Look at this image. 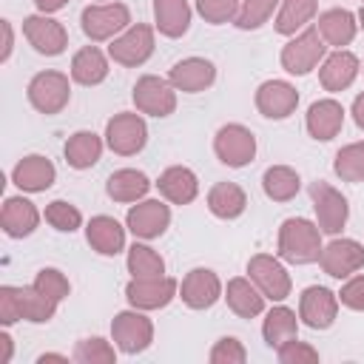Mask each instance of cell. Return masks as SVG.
I'll list each match as a JSON object with an SVG mask.
<instances>
[{
	"label": "cell",
	"mask_w": 364,
	"mask_h": 364,
	"mask_svg": "<svg viewBox=\"0 0 364 364\" xmlns=\"http://www.w3.org/2000/svg\"><path fill=\"white\" fill-rule=\"evenodd\" d=\"M57 310V301L31 287H0V318L3 324H11L17 318L28 321H48Z\"/></svg>",
	"instance_id": "obj_1"
},
{
	"label": "cell",
	"mask_w": 364,
	"mask_h": 364,
	"mask_svg": "<svg viewBox=\"0 0 364 364\" xmlns=\"http://www.w3.org/2000/svg\"><path fill=\"white\" fill-rule=\"evenodd\" d=\"M279 253L293 264H310L321 256L318 228L307 219H287L279 230Z\"/></svg>",
	"instance_id": "obj_2"
},
{
	"label": "cell",
	"mask_w": 364,
	"mask_h": 364,
	"mask_svg": "<svg viewBox=\"0 0 364 364\" xmlns=\"http://www.w3.org/2000/svg\"><path fill=\"white\" fill-rule=\"evenodd\" d=\"M324 48L327 46H324V37L318 34V28H307L282 48V65L290 74H307L324 57Z\"/></svg>",
	"instance_id": "obj_3"
},
{
	"label": "cell",
	"mask_w": 364,
	"mask_h": 364,
	"mask_svg": "<svg viewBox=\"0 0 364 364\" xmlns=\"http://www.w3.org/2000/svg\"><path fill=\"white\" fill-rule=\"evenodd\" d=\"M310 199H313V208L318 216V230L338 233L347 222V199L321 179L310 185Z\"/></svg>",
	"instance_id": "obj_4"
},
{
	"label": "cell",
	"mask_w": 364,
	"mask_h": 364,
	"mask_svg": "<svg viewBox=\"0 0 364 364\" xmlns=\"http://www.w3.org/2000/svg\"><path fill=\"white\" fill-rule=\"evenodd\" d=\"M28 100L43 114H57L68 102V77L60 71H43L28 82Z\"/></svg>",
	"instance_id": "obj_5"
},
{
	"label": "cell",
	"mask_w": 364,
	"mask_h": 364,
	"mask_svg": "<svg viewBox=\"0 0 364 364\" xmlns=\"http://www.w3.org/2000/svg\"><path fill=\"white\" fill-rule=\"evenodd\" d=\"M213 148H216V154H219V159H222L225 165L242 168V165H247V162L253 159V154H256V139H253V134H250L245 125H236V122H233V125L219 128Z\"/></svg>",
	"instance_id": "obj_6"
},
{
	"label": "cell",
	"mask_w": 364,
	"mask_h": 364,
	"mask_svg": "<svg viewBox=\"0 0 364 364\" xmlns=\"http://www.w3.org/2000/svg\"><path fill=\"white\" fill-rule=\"evenodd\" d=\"M247 273H250V279L256 282V287L262 290L264 299H273V301L287 299V293H290V276H287V270L273 256H264V253L253 256L247 262Z\"/></svg>",
	"instance_id": "obj_7"
},
{
	"label": "cell",
	"mask_w": 364,
	"mask_h": 364,
	"mask_svg": "<svg viewBox=\"0 0 364 364\" xmlns=\"http://www.w3.org/2000/svg\"><path fill=\"white\" fill-rule=\"evenodd\" d=\"M105 136L117 154L131 156V154L142 151V145L148 139V128H145L142 117H136V114H117L114 119H108Z\"/></svg>",
	"instance_id": "obj_8"
},
{
	"label": "cell",
	"mask_w": 364,
	"mask_h": 364,
	"mask_svg": "<svg viewBox=\"0 0 364 364\" xmlns=\"http://www.w3.org/2000/svg\"><path fill=\"white\" fill-rule=\"evenodd\" d=\"M318 262L327 276L341 279V276H350L358 267H364V247L355 239H333L327 247H321Z\"/></svg>",
	"instance_id": "obj_9"
},
{
	"label": "cell",
	"mask_w": 364,
	"mask_h": 364,
	"mask_svg": "<svg viewBox=\"0 0 364 364\" xmlns=\"http://www.w3.org/2000/svg\"><path fill=\"white\" fill-rule=\"evenodd\" d=\"M128 26V9L122 3H105V6H88L82 11V31L91 40H108L119 28Z\"/></svg>",
	"instance_id": "obj_10"
},
{
	"label": "cell",
	"mask_w": 364,
	"mask_h": 364,
	"mask_svg": "<svg viewBox=\"0 0 364 364\" xmlns=\"http://www.w3.org/2000/svg\"><path fill=\"white\" fill-rule=\"evenodd\" d=\"M299 313H301V318H304L307 327L324 330V327L333 324V318H336V313H338V299H336L333 290L313 284V287H307V290L301 293Z\"/></svg>",
	"instance_id": "obj_11"
},
{
	"label": "cell",
	"mask_w": 364,
	"mask_h": 364,
	"mask_svg": "<svg viewBox=\"0 0 364 364\" xmlns=\"http://www.w3.org/2000/svg\"><path fill=\"white\" fill-rule=\"evenodd\" d=\"M111 57L117 60V63H122V65H139V63H145L148 57H151V51H154V31L148 28V26H131L122 37H117L114 43H111Z\"/></svg>",
	"instance_id": "obj_12"
},
{
	"label": "cell",
	"mask_w": 364,
	"mask_h": 364,
	"mask_svg": "<svg viewBox=\"0 0 364 364\" xmlns=\"http://www.w3.org/2000/svg\"><path fill=\"white\" fill-rule=\"evenodd\" d=\"M134 102L139 111H145L151 117H168L176 108L173 88L159 77H142L134 88Z\"/></svg>",
	"instance_id": "obj_13"
},
{
	"label": "cell",
	"mask_w": 364,
	"mask_h": 364,
	"mask_svg": "<svg viewBox=\"0 0 364 364\" xmlns=\"http://www.w3.org/2000/svg\"><path fill=\"white\" fill-rule=\"evenodd\" d=\"M296 102H299V94H296V88H293L290 82H284V80H267V82H262L259 91H256V108H259L264 117H270V119H282V117L293 114Z\"/></svg>",
	"instance_id": "obj_14"
},
{
	"label": "cell",
	"mask_w": 364,
	"mask_h": 364,
	"mask_svg": "<svg viewBox=\"0 0 364 364\" xmlns=\"http://www.w3.org/2000/svg\"><path fill=\"white\" fill-rule=\"evenodd\" d=\"M111 333H114V341L119 344V350H125V353H142L151 344L154 327L139 313H119L114 318V324H111Z\"/></svg>",
	"instance_id": "obj_15"
},
{
	"label": "cell",
	"mask_w": 364,
	"mask_h": 364,
	"mask_svg": "<svg viewBox=\"0 0 364 364\" xmlns=\"http://www.w3.org/2000/svg\"><path fill=\"white\" fill-rule=\"evenodd\" d=\"M168 222H171V210L159 199L139 202L136 208L128 210V228L134 230V236H142V239H154L165 233Z\"/></svg>",
	"instance_id": "obj_16"
},
{
	"label": "cell",
	"mask_w": 364,
	"mask_h": 364,
	"mask_svg": "<svg viewBox=\"0 0 364 364\" xmlns=\"http://www.w3.org/2000/svg\"><path fill=\"white\" fill-rule=\"evenodd\" d=\"M176 293V282L173 279H134L128 287H125V296L134 307H145V310H154V307H165Z\"/></svg>",
	"instance_id": "obj_17"
},
{
	"label": "cell",
	"mask_w": 364,
	"mask_h": 364,
	"mask_svg": "<svg viewBox=\"0 0 364 364\" xmlns=\"http://www.w3.org/2000/svg\"><path fill=\"white\" fill-rule=\"evenodd\" d=\"M23 31H26L28 43H31L40 54H60V51L65 48V43H68L65 28H63L57 20H51V17H37V14H34V17H26Z\"/></svg>",
	"instance_id": "obj_18"
},
{
	"label": "cell",
	"mask_w": 364,
	"mask_h": 364,
	"mask_svg": "<svg viewBox=\"0 0 364 364\" xmlns=\"http://www.w3.org/2000/svg\"><path fill=\"white\" fill-rule=\"evenodd\" d=\"M219 299V279L213 270L196 267L182 282V301L193 310H205Z\"/></svg>",
	"instance_id": "obj_19"
},
{
	"label": "cell",
	"mask_w": 364,
	"mask_h": 364,
	"mask_svg": "<svg viewBox=\"0 0 364 364\" xmlns=\"http://www.w3.org/2000/svg\"><path fill=\"white\" fill-rule=\"evenodd\" d=\"M216 77V68L210 60H202V57H188L182 63H176L171 68V82L179 88V91H188V94H196L202 88H208Z\"/></svg>",
	"instance_id": "obj_20"
},
{
	"label": "cell",
	"mask_w": 364,
	"mask_h": 364,
	"mask_svg": "<svg viewBox=\"0 0 364 364\" xmlns=\"http://www.w3.org/2000/svg\"><path fill=\"white\" fill-rule=\"evenodd\" d=\"M344 122V108L336 100H318L307 111V131L313 139H333L341 131Z\"/></svg>",
	"instance_id": "obj_21"
},
{
	"label": "cell",
	"mask_w": 364,
	"mask_h": 364,
	"mask_svg": "<svg viewBox=\"0 0 364 364\" xmlns=\"http://www.w3.org/2000/svg\"><path fill=\"white\" fill-rule=\"evenodd\" d=\"M88 245L102 256H117L125 247V230L111 216H94L88 222Z\"/></svg>",
	"instance_id": "obj_22"
},
{
	"label": "cell",
	"mask_w": 364,
	"mask_h": 364,
	"mask_svg": "<svg viewBox=\"0 0 364 364\" xmlns=\"http://www.w3.org/2000/svg\"><path fill=\"white\" fill-rule=\"evenodd\" d=\"M355 74H358V57L350 51H336L321 65V85L327 91H341L355 80Z\"/></svg>",
	"instance_id": "obj_23"
},
{
	"label": "cell",
	"mask_w": 364,
	"mask_h": 364,
	"mask_svg": "<svg viewBox=\"0 0 364 364\" xmlns=\"http://www.w3.org/2000/svg\"><path fill=\"white\" fill-rule=\"evenodd\" d=\"M3 230L9 233V236H28L34 228H37V208L28 202V199H23V196H11V199H6V205H3Z\"/></svg>",
	"instance_id": "obj_24"
},
{
	"label": "cell",
	"mask_w": 364,
	"mask_h": 364,
	"mask_svg": "<svg viewBox=\"0 0 364 364\" xmlns=\"http://www.w3.org/2000/svg\"><path fill=\"white\" fill-rule=\"evenodd\" d=\"M14 185L23 191H46L54 182V165L46 156H26L14 173H11Z\"/></svg>",
	"instance_id": "obj_25"
},
{
	"label": "cell",
	"mask_w": 364,
	"mask_h": 364,
	"mask_svg": "<svg viewBox=\"0 0 364 364\" xmlns=\"http://www.w3.org/2000/svg\"><path fill=\"white\" fill-rule=\"evenodd\" d=\"M156 185H159V191H162L171 202H176V205H188V202H193V196H196V191H199L193 171H191V168H182V165L168 168V171L159 176Z\"/></svg>",
	"instance_id": "obj_26"
},
{
	"label": "cell",
	"mask_w": 364,
	"mask_h": 364,
	"mask_svg": "<svg viewBox=\"0 0 364 364\" xmlns=\"http://www.w3.org/2000/svg\"><path fill=\"white\" fill-rule=\"evenodd\" d=\"M154 14H156V26L162 34L179 37L188 31V23H191L188 0H154Z\"/></svg>",
	"instance_id": "obj_27"
},
{
	"label": "cell",
	"mask_w": 364,
	"mask_h": 364,
	"mask_svg": "<svg viewBox=\"0 0 364 364\" xmlns=\"http://www.w3.org/2000/svg\"><path fill=\"white\" fill-rule=\"evenodd\" d=\"M71 77L82 85H97L108 77V63L102 57L100 48L94 46H85L82 51L74 54V63H71Z\"/></svg>",
	"instance_id": "obj_28"
},
{
	"label": "cell",
	"mask_w": 364,
	"mask_h": 364,
	"mask_svg": "<svg viewBox=\"0 0 364 364\" xmlns=\"http://www.w3.org/2000/svg\"><path fill=\"white\" fill-rule=\"evenodd\" d=\"M148 188H151L148 176L134 168H122V171L111 173V179H108V196L117 202H136L139 196L148 193Z\"/></svg>",
	"instance_id": "obj_29"
},
{
	"label": "cell",
	"mask_w": 364,
	"mask_h": 364,
	"mask_svg": "<svg viewBox=\"0 0 364 364\" xmlns=\"http://www.w3.org/2000/svg\"><path fill=\"white\" fill-rule=\"evenodd\" d=\"M208 205H210V210H213L219 219H236V216L245 210L247 196H245V191H242L239 185H233V182H219V185L210 188Z\"/></svg>",
	"instance_id": "obj_30"
},
{
	"label": "cell",
	"mask_w": 364,
	"mask_h": 364,
	"mask_svg": "<svg viewBox=\"0 0 364 364\" xmlns=\"http://www.w3.org/2000/svg\"><path fill=\"white\" fill-rule=\"evenodd\" d=\"M318 34L330 46H347L355 37V20L347 9H330L318 17Z\"/></svg>",
	"instance_id": "obj_31"
},
{
	"label": "cell",
	"mask_w": 364,
	"mask_h": 364,
	"mask_svg": "<svg viewBox=\"0 0 364 364\" xmlns=\"http://www.w3.org/2000/svg\"><path fill=\"white\" fill-rule=\"evenodd\" d=\"M228 304L242 318H253L264 307V296L247 282V279H230L228 282Z\"/></svg>",
	"instance_id": "obj_32"
},
{
	"label": "cell",
	"mask_w": 364,
	"mask_h": 364,
	"mask_svg": "<svg viewBox=\"0 0 364 364\" xmlns=\"http://www.w3.org/2000/svg\"><path fill=\"white\" fill-rule=\"evenodd\" d=\"M102 154V142L97 134L91 131H77L68 142H65V159L71 168H91Z\"/></svg>",
	"instance_id": "obj_33"
},
{
	"label": "cell",
	"mask_w": 364,
	"mask_h": 364,
	"mask_svg": "<svg viewBox=\"0 0 364 364\" xmlns=\"http://www.w3.org/2000/svg\"><path fill=\"white\" fill-rule=\"evenodd\" d=\"M262 185H264V193L270 199L287 202V199H293L299 193V173L293 168H287V165H273V168L264 171Z\"/></svg>",
	"instance_id": "obj_34"
},
{
	"label": "cell",
	"mask_w": 364,
	"mask_h": 364,
	"mask_svg": "<svg viewBox=\"0 0 364 364\" xmlns=\"http://www.w3.org/2000/svg\"><path fill=\"white\" fill-rule=\"evenodd\" d=\"M296 330H299L296 313L287 310V307H273V310L267 313V318H264V327H262L264 341H267L270 347H282L284 341L296 338Z\"/></svg>",
	"instance_id": "obj_35"
},
{
	"label": "cell",
	"mask_w": 364,
	"mask_h": 364,
	"mask_svg": "<svg viewBox=\"0 0 364 364\" xmlns=\"http://www.w3.org/2000/svg\"><path fill=\"white\" fill-rule=\"evenodd\" d=\"M313 14H316V0H284L276 17V31L296 34V28H301Z\"/></svg>",
	"instance_id": "obj_36"
},
{
	"label": "cell",
	"mask_w": 364,
	"mask_h": 364,
	"mask_svg": "<svg viewBox=\"0 0 364 364\" xmlns=\"http://www.w3.org/2000/svg\"><path fill=\"white\" fill-rule=\"evenodd\" d=\"M128 270L134 273V279H159L165 273V262L151 247L134 245L128 253Z\"/></svg>",
	"instance_id": "obj_37"
},
{
	"label": "cell",
	"mask_w": 364,
	"mask_h": 364,
	"mask_svg": "<svg viewBox=\"0 0 364 364\" xmlns=\"http://www.w3.org/2000/svg\"><path fill=\"white\" fill-rule=\"evenodd\" d=\"M336 173L347 182H361L364 179V142L344 145L336 154Z\"/></svg>",
	"instance_id": "obj_38"
},
{
	"label": "cell",
	"mask_w": 364,
	"mask_h": 364,
	"mask_svg": "<svg viewBox=\"0 0 364 364\" xmlns=\"http://www.w3.org/2000/svg\"><path fill=\"white\" fill-rule=\"evenodd\" d=\"M279 0H245L239 6V14H236V26L239 28H259L276 9Z\"/></svg>",
	"instance_id": "obj_39"
},
{
	"label": "cell",
	"mask_w": 364,
	"mask_h": 364,
	"mask_svg": "<svg viewBox=\"0 0 364 364\" xmlns=\"http://www.w3.org/2000/svg\"><path fill=\"white\" fill-rule=\"evenodd\" d=\"M46 222H51L57 230H68V233H71V230L80 228L82 216H80V210H77L74 205L57 199V202H51V205L46 208Z\"/></svg>",
	"instance_id": "obj_40"
},
{
	"label": "cell",
	"mask_w": 364,
	"mask_h": 364,
	"mask_svg": "<svg viewBox=\"0 0 364 364\" xmlns=\"http://www.w3.org/2000/svg\"><path fill=\"white\" fill-rule=\"evenodd\" d=\"M34 287H37L40 293H46L48 299H54L57 304L68 296V279H65L60 270H54V267L40 270V273H37V279H34Z\"/></svg>",
	"instance_id": "obj_41"
},
{
	"label": "cell",
	"mask_w": 364,
	"mask_h": 364,
	"mask_svg": "<svg viewBox=\"0 0 364 364\" xmlns=\"http://www.w3.org/2000/svg\"><path fill=\"white\" fill-rule=\"evenodd\" d=\"M74 361H82V364L102 361V364H108V361H114V350L102 338H82L77 344V350H74Z\"/></svg>",
	"instance_id": "obj_42"
},
{
	"label": "cell",
	"mask_w": 364,
	"mask_h": 364,
	"mask_svg": "<svg viewBox=\"0 0 364 364\" xmlns=\"http://www.w3.org/2000/svg\"><path fill=\"white\" fill-rule=\"evenodd\" d=\"M196 6H199V14L213 26L228 23L230 17L239 14V0H196Z\"/></svg>",
	"instance_id": "obj_43"
},
{
	"label": "cell",
	"mask_w": 364,
	"mask_h": 364,
	"mask_svg": "<svg viewBox=\"0 0 364 364\" xmlns=\"http://www.w3.org/2000/svg\"><path fill=\"white\" fill-rule=\"evenodd\" d=\"M247 355H245V347L239 344V338H219L216 347L210 350V361L213 364H242Z\"/></svg>",
	"instance_id": "obj_44"
},
{
	"label": "cell",
	"mask_w": 364,
	"mask_h": 364,
	"mask_svg": "<svg viewBox=\"0 0 364 364\" xmlns=\"http://www.w3.org/2000/svg\"><path fill=\"white\" fill-rule=\"evenodd\" d=\"M279 350V361L282 364H299V361H318V353L310 347V344H304V341H296V338H290V341H284L282 347H276Z\"/></svg>",
	"instance_id": "obj_45"
},
{
	"label": "cell",
	"mask_w": 364,
	"mask_h": 364,
	"mask_svg": "<svg viewBox=\"0 0 364 364\" xmlns=\"http://www.w3.org/2000/svg\"><path fill=\"white\" fill-rule=\"evenodd\" d=\"M341 301L347 304V307H353V310H364V276H355V279H350L344 287H341Z\"/></svg>",
	"instance_id": "obj_46"
},
{
	"label": "cell",
	"mask_w": 364,
	"mask_h": 364,
	"mask_svg": "<svg viewBox=\"0 0 364 364\" xmlns=\"http://www.w3.org/2000/svg\"><path fill=\"white\" fill-rule=\"evenodd\" d=\"M353 117H355V125L364 128V94L355 97V102H353Z\"/></svg>",
	"instance_id": "obj_47"
},
{
	"label": "cell",
	"mask_w": 364,
	"mask_h": 364,
	"mask_svg": "<svg viewBox=\"0 0 364 364\" xmlns=\"http://www.w3.org/2000/svg\"><path fill=\"white\" fill-rule=\"evenodd\" d=\"M34 3H37L40 11H57V9L65 6V0H34Z\"/></svg>",
	"instance_id": "obj_48"
},
{
	"label": "cell",
	"mask_w": 364,
	"mask_h": 364,
	"mask_svg": "<svg viewBox=\"0 0 364 364\" xmlns=\"http://www.w3.org/2000/svg\"><path fill=\"white\" fill-rule=\"evenodd\" d=\"M3 34H6V46H3V60H9V51H11V26H9V20H3Z\"/></svg>",
	"instance_id": "obj_49"
},
{
	"label": "cell",
	"mask_w": 364,
	"mask_h": 364,
	"mask_svg": "<svg viewBox=\"0 0 364 364\" xmlns=\"http://www.w3.org/2000/svg\"><path fill=\"white\" fill-rule=\"evenodd\" d=\"M3 338V355H0V361H9L11 358V338L9 336H0Z\"/></svg>",
	"instance_id": "obj_50"
},
{
	"label": "cell",
	"mask_w": 364,
	"mask_h": 364,
	"mask_svg": "<svg viewBox=\"0 0 364 364\" xmlns=\"http://www.w3.org/2000/svg\"><path fill=\"white\" fill-rule=\"evenodd\" d=\"M361 26H364V9H361Z\"/></svg>",
	"instance_id": "obj_51"
}]
</instances>
